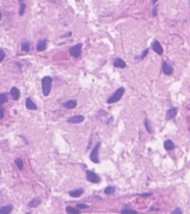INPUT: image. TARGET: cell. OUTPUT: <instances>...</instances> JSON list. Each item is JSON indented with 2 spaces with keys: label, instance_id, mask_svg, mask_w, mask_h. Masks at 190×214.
<instances>
[{
  "label": "cell",
  "instance_id": "obj_14",
  "mask_svg": "<svg viewBox=\"0 0 190 214\" xmlns=\"http://www.w3.org/2000/svg\"><path fill=\"white\" fill-rule=\"evenodd\" d=\"M84 190L83 189H77V190H71V191L68 192V194L71 197H73V198H78L81 196V195L83 193Z\"/></svg>",
  "mask_w": 190,
  "mask_h": 214
},
{
  "label": "cell",
  "instance_id": "obj_7",
  "mask_svg": "<svg viewBox=\"0 0 190 214\" xmlns=\"http://www.w3.org/2000/svg\"><path fill=\"white\" fill-rule=\"evenodd\" d=\"M151 47H152L153 51H155L158 55H161L163 53V47H162V46H161V44L160 43L159 41H157V40H155V41H154L152 45H151Z\"/></svg>",
  "mask_w": 190,
  "mask_h": 214
},
{
  "label": "cell",
  "instance_id": "obj_30",
  "mask_svg": "<svg viewBox=\"0 0 190 214\" xmlns=\"http://www.w3.org/2000/svg\"><path fill=\"white\" fill-rule=\"evenodd\" d=\"M152 16H158V6L155 5V7L152 9Z\"/></svg>",
  "mask_w": 190,
  "mask_h": 214
},
{
  "label": "cell",
  "instance_id": "obj_32",
  "mask_svg": "<svg viewBox=\"0 0 190 214\" xmlns=\"http://www.w3.org/2000/svg\"><path fill=\"white\" fill-rule=\"evenodd\" d=\"M4 112H5V111H4V109L2 108V107H0V119H2L4 117Z\"/></svg>",
  "mask_w": 190,
  "mask_h": 214
},
{
  "label": "cell",
  "instance_id": "obj_21",
  "mask_svg": "<svg viewBox=\"0 0 190 214\" xmlns=\"http://www.w3.org/2000/svg\"><path fill=\"white\" fill-rule=\"evenodd\" d=\"M65 210L66 212L68 213H80V211L79 209H77V208H72V207L71 206H68V207H66L65 208Z\"/></svg>",
  "mask_w": 190,
  "mask_h": 214
},
{
  "label": "cell",
  "instance_id": "obj_18",
  "mask_svg": "<svg viewBox=\"0 0 190 214\" xmlns=\"http://www.w3.org/2000/svg\"><path fill=\"white\" fill-rule=\"evenodd\" d=\"M13 210V206L12 205H6L3 206L0 208V214H8L10 213Z\"/></svg>",
  "mask_w": 190,
  "mask_h": 214
},
{
  "label": "cell",
  "instance_id": "obj_11",
  "mask_svg": "<svg viewBox=\"0 0 190 214\" xmlns=\"http://www.w3.org/2000/svg\"><path fill=\"white\" fill-rule=\"evenodd\" d=\"M9 93H10L12 99H13V100L16 101L20 99V90L18 89L17 87H13L11 89L10 92H9Z\"/></svg>",
  "mask_w": 190,
  "mask_h": 214
},
{
  "label": "cell",
  "instance_id": "obj_28",
  "mask_svg": "<svg viewBox=\"0 0 190 214\" xmlns=\"http://www.w3.org/2000/svg\"><path fill=\"white\" fill-rule=\"evenodd\" d=\"M25 4L23 3L20 5V16H23L24 14V12H25Z\"/></svg>",
  "mask_w": 190,
  "mask_h": 214
},
{
  "label": "cell",
  "instance_id": "obj_12",
  "mask_svg": "<svg viewBox=\"0 0 190 214\" xmlns=\"http://www.w3.org/2000/svg\"><path fill=\"white\" fill-rule=\"evenodd\" d=\"M114 67L120 69H124L126 67V63L122 58H116L113 63Z\"/></svg>",
  "mask_w": 190,
  "mask_h": 214
},
{
  "label": "cell",
  "instance_id": "obj_34",
  "mask_svg": "<svg viewBox=\"0 0 190 214\" xmlns=\"http://www.w3.org/2000/svg\"><path fill=\"white\" fill-rule=\"evenodd\" d=\"M158 1V0H152V1H151V2H152V4H153V5H155V4Z\"/></svg>",
  "mask_w": 190,
  "mask_h": 214
},
{
  "label": "cell",
  "instance_id": "obj_24",
  "mask_svg": "<svg viewBox=\"0 0 190 214\" xmlns=\"http://www.w3.org/2000/svg\"><path fill=\"white\" fill-rule=\"evenodd\" d=\"M15 164H16V165L17 166V167L20 169V170H22V169H23V166H24V164H23V161L21 158L19 157V158H17V159L15 160Z\"/></svg>",
  "mask_w": 190,
  "mask_h": 214
},
{
  "label": "cell",
  "instance_id": "obj_37",
  "mask_svg": "<svg viewBox=\"0 0 190 214\" xmlns=\"http://www.w3.org/2000/svg\"></svg>",
  "mask_w": 190,
  "mask_h": 214
},
{
  "label": "cell",
  "instance_id": "obj_27",
  "mask_svg": "<svg viewBox=\"0 0 190 214\" xmlns=\"http://www.w3.org/2000/svg\"><path fill=\"white\" fill-rule=\"evenodd\" d=\"M148 49H145L144 52H142V54L140 55V57H139V59H140V60H143V59H144V58H145L146 56L148 55Z\"/></svg>",
  "mask_w": 190,
  "mask_h": 214
},
{
  "label": "cell",
  "instance_id": "obj_16",
  "mask_svg": "<svg viewBox=\"0 0 190 214\" xmlns=\"http://www.w3.org/2000/svg\"><path fill=\"white\" fill-rule=\"evenodd\" d=\"M163 146H164L165 149L167 150V151H172L175 149V143H173L171 139H167L163 143Z\"/></svg>",
  "mask_w": 190,
  "mask_h": 214
},
{
  "label": "cell",
  "instance_id": "obj_22",
  "mask_svg": "<svg viewBox=\"0 0 190 214\" xmlns=\"http://www.w3.org/2000/svg\"><path fill=\"white\" fill-rule=\"evenodd\" d=\"M22 50L24 52H29L30 51V43L27 41H25L22 43Z\"/></svg>",
  "mask_w": 190,
  "mask_h": 214
},
{
  "label": "cell",
  "instance_id": "obj_1",
  "mask_svg": "<svg viewBox=\"0 0 190 214\" xmlns=\"http://www.w3.org/2000/svg\"><path fill=\"white\" fill-rule=\"evenodd\" d=\"M42 94L44 96L47 97L50 94L51 90L52 78L50 76H45L42 78Z\"/></svg>",
  "mask_w": 190,
  "mask_h": 214
},
{
  "label": "cell",
  "instance_id": "obj_4",
  "mask_svg": "<svg viewBox=\"0 0 190 214\" xmlns=\"http://www.w3.org/2000/svg\"><path fill=\"white\" fill-rule=\"evenodd\" d=\"M100 142H99V143H97V144L95 145V146L94 147L93 149H92L91 152L90 157H89L91 161L93 163H94V164H98L100 162L98 158V150L99 148H100Z\"/></svg>",
  "mask_w": 190,
  "mask_h": 214
},
{
  "label": "cell",
  "instance_id": "obj_15",
  "mask_svg": "<svg viewBox=\"0 0 190 214\" xmlns=\"http://www.w3.org/2000/svg\"><path fill=\"white\" fill-rule=\"evenodd\" d=\"M77 105V101L76 100H68L66 102H65L64 104H63V106H64L65 108L67 109H73V108H75Z\"/></svg>",
  "mask_w": 190,
  "mask_h": 214
},
{
  "label": "cell",
  "instance_id": "obj_5",
  "mask_svg": "<svg viewBox=\"0 0 190 214\" xmlns=\"http://www.w3.org/2000/svg\"><path fill=\"white\" fill-rule=\"evenodd\" d=\"M82 43H77V45L74 46L69 49V53L71 56L77 58L80 57L81 54V49H82Z\"/></svg>",
  "mask_w": 190,
  "mask_h": 214
},
{
  "label": "cell",
  "instance_id": "obj_33",
  "mask_svg": "<svg viewBox=\"0 0 190 214\" xmlns=\"http://www.w3.org/2000/svg\"><path fill=\"white\" fill-rule=\"evenodd\" d=\"M151 195H152L151 193H143V194H139V196H143V197H148V196H151Z\"/></svg>",
  "mask_w": 190,
  "mask_h": 214
},
{
  "label": "cell",
  "instance_id": "obj_3",
  "mask_svg": "<svg viewBox=\"0 0 190 214\" xmlns=\"http://www.w3.org/2000/svg\"><path fill=\"white\" fill-rule=\"evenodd\" d=\"M85 173H86V179L88 181L93 183H98L101 181V178L93 171L87 170L85 171Z\"/></svg>",
  "mask_w": 190,
  "mask_h": 214
},
{
  "label": "cell",
  "instance_id": "obj_36",
  "mask_svg": "<svg viewBox=\"0 0 190 214\" xmlns=\"http://www.w3.org/2000/svg\"><path fill=\"white\" fill-rule=\"evenodd\" d=\"M19 1H20V2H21V1H23V0H19Z\"/></svg>",
  "mask_w": 190,
  "mask_h": 214
},
{
  "label": "cell",
  "instance_id": "obj_17",
  "mask_svg": "<svg viewBox=\"0 0 190 214\" xmlns=\"http://www.w3.org/2000/svg\"><path fill=\"white\" fill-rule=\"evenodd\" d=\"M8 92H2L0 93V107H2V105L5 104L8 101Z\"/></svg>",
  "mask_w": 190,
  "mask_h": 214
},
{
  "label": "cell",
  "instance_id": "obj_6",
  "mask_svg": "<svg viewBox=\"0 0 190 214\" xmlns=\"http://www.w3.org/2000/svg\"><path fill=\"white\" fill-rule=\"evenodd\" d=\"M85 117L82 115H75L67 119V122L69 124H78L82 122Z\"/></svg>",
  "mask_w": 190,
  "mask_h": 214
},
{
  "label": "cell",
  "instance_id": "obj_29",
  "mask_svg": "<svg viewBox=\"0 0 190 214\" xmlns=\"http://www.w3.org/2000/svg\"><path fill=\"white\" fill-rule=\"evenodd\" d=\"M5 57V52L3 49H0V63H2Z\"/></svg>",
  "mask_w": 190,
  "mask_h": 214
},
{
  "label": "cell",
  "instance_id": "obj_25",
  "mask_svg": "<svg viewBox=\"0 0 190 214\" xmlns=\"http://www.w3.org/2000/svg\"><path fill=\"white\" fill-rule=\"evenodd\" d=\"M121 213H134V214H137L138 213V212L132 209V208H123V209L121 210Z\"/></svg>",
  "mask_w": 190,
  "mask_h": 214
},
{
  "label": "cell",
  "instance_id": "obj_2",
  "mask_svg": "<svg viewBox=\"0 0 190 214\" xmlns=\"http://www.w3.org/2000/svg\"><path fill=\"white\" fill-rule=\"evenodd\" d=\"M124 92H125L124 87H119L116 91H115V93H114L111 97H109L108 99H107L106 102L108 104H113V103H115V102H118V101L120 100L121 98L122 97V96L124 94Z\"/></svg>",
  "mask_w": 190,
  "mask_h": 214
},
{
  "label": "cell",
  "instance_id": "obj_9",
  "mask_svg": "<svg viewBox=\"0 0 190 214\" xmlns=\"http://www.w3.org/2000/svg\"><path fill=\"white\" fill-rule=\"evenodd\" d=\"M162 70L163 73L166 75H170L173 73V68L166 61H163L162 63Z\"/></svg>",
  "mask_w": 190,
  "mask_h": 214
},
{
  "label": "cell",
  "instance_id": "obj_10",
  "mask_svg": "<svg viewBox=\"0 0 190 214\" xmlns=\"http://www.w3.org/2000/svg\"><path fill=\"white\" fill-rule=\"evenodd\" d=\"M42 203V199L39 196H36L35 198H33L31 201H30L27 204V206L29 207V208H37V207L39 206V204Z\"/></svg>",
  "mask_w": 190,
  "mask_h": 214
},
{
  "label": "cell",
  "instance_id": "obj_20",
  "mask_svg": "<svg viewBox=\"0 0 190 214\" xmlns=\"http://www.w3.org/2000/svg\"><path fill=\"white\" fill-rule=\"evenodd\" d=\"M115 190H116V187H114V186H108L104 190V193L106 195H111L115 193Z\"/></svg>",
  "mask_w": 190,
  "mask_h": 214
},
{
  "label": "cell",
  "instance_id": "obj_26",
  "mask_svg": "<svg viewBox=\"0 0 190 214\" xmlns=\"http://www.w3.org/2000/svg\"><path fill=\"white\" fill-rule=\"evenodd\" d=\"M76 208L77 209H85V208H89V206L88 204H84V203H80V204H77L76 205Z\"/></svg>",
  "mask_w": 190,
  "mask_h": 214
},
{
  "label": "cell",
  "instance_id": "obj_23",
  "mask_svg": "<svg viewBox=\"0 0 190 214\" xmlns=\"http://www.w3.org/2000/svg\"><path fill=\"white\" fill-rule=\"evenodd\" d=\"M144 125H145V128H146V129L147 132L151 134V125H150L149 121H148V119L146 118V117L145 120H144Z\"/></svg>",
  "mask_w": 190,
  "mask_h": 214
},
{
  "label": "cell",
  "instance_id": "obj_19",
  "mask_svg": "<svg viewBox=\"0 0 190 214\" xmlns=\"http://www.w3.org/2000/svg\"><path fill=\"white\" fill-rule=\"evenodd\" d=\"M46 49V41L45 40H42V41H40L37 46V51L39 52H42L45 49Z\"/></svg>",
  "mask_w": 190,
  "mask_h": 214
},
{
  "label": "cell",
  "instance_id": "obj_13",
  "mask_svg": "<svg viewBox=\"0 0 190 214\" xmlns=\"http://www.w3.org/2000/svg\"><path fill=\"white\" fill-rule=\"evenodd\" d=\"M25 107L28 110H37V105L31 99V98H27L25 100Z\"/></svg>",
  "mask_w": 190,
  "mask_h": 214
},
{
  "label": "cell",
  "instance_id": "obj_31",
  "mask_svg": "<svg viewBox=\"0 0 190 214\" xmlns=\"http://www.w3.org/2000/svg\"><path fill=\"white\" fill-rule=\"evenodd\" d=\"M183 212H182V210H180V208H175V209L174 210L172 211V213H173V214H181Z\"/></svg>",
  "mask_w": 190,
  "mask_h": 214
},
{
  "label": "cell",
  "instance_id": "obj_35",
  "mask_svg": "<svg viewBox=\"0 0 190 214\" xmlns=\"http://www.w3.org/2000/svg\"><path fill=\"white\" fill-rule=\"evenodd\" d=\"M1 19H2V13L0 12V20H1Z\"/></svg>",
  "mask_w": 190,
  "mask_h": 214
},
{
  "label": "cell",
  "instance_id": "obj_8",
  "mask_svg": "<svg viewBox=\"0 0 190 214\" xmlns=\"http://www.w3.org/2000/svg\"><path fill=\"white\" fill-rule=\"evenodd\" d=\"M178 111V108L176 107H173L172 108L169 109V110L166 111V119L170 120L172 119L175 118L177 115V113Z\"/></svg>",
  "mask_w": 190,
  "mask_h": 214
}]
</instances>
